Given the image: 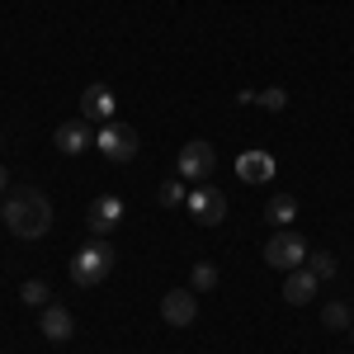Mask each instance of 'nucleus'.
I'll return each mask as SVG.
<instances>
[{
  "mask_svg": "<svg viewBox=\"0 0 354 354\" xmlns=\"http://www.w3.org/2000/svg\"><path fill=\"white\" fill-rule=\"evenodd\" d=\"M0 222H5L19 241H38V236H48V232H53V203H48V194H43V189L19 185V189L5 194Z\"/></svg>",
  "mask_w": 354,
  "mask_h": 354,
  "instance_id": "obj_1",
  "label": "nucleus"
},
{
  "mask_svg": "<svg viewBox=\"0 0 354 354\" xmlns=\"http://www.w3.org/2000/svg\"><path fill=\"white\" fill-rule=\"evenodd\" d=\"M113 265H118V250L100 236V241L81 245V250L71 255V279H76L81 288H95V283H104V279L113 274Z\"/></svg>",
  "mask_w": 354,
  "mask_h": 354,
  "instance_id": "obj_2",
  "label": "nucleus"
},
{
  "mask_svg": "<svg viewBox=\"0 0 354 354\" xmlns=\"http://www.w3.org/2000/svg\"><path fill=\"white\" fill-rule=\"evenodd\" d=\"M302 260H307V241H302L298 232H288V227H283V232H274L270 241H265V265H270V270H302Z\"/></svg>",
  "mask_w": 354,
  "mask_h": 354,
  "instance_id": "obj_3",
  "label": "nucleus"
},
{
  "mask_svg": "<svg viewBox=\"0 0 354 354\" xmlns=\"http://www.w3.org/2000/svg\"><path fill=\"white\" fill-rule=\"evenodd\" d=\"M213 170H218V151H213V142L194 137V142L180 147V180H185V185H203Z\"/></svg>",
  "mask_w": 354,
  "mask_h": 354,
  "instance_id": "obj_4",
  "label": "nucleus"
},
{
  "mask_svg": "<svg viewBox=\"0 0 354 354\" xmlns=\"http://www.w3.org/2000/svg\"><path fill=\"white\" fill-rule=\"evenodd\" d=\"M95 147H100L104 161L123 165V161H133V156H137V133H133V128H123V123L113 118V123H104V128L95 133Z\"/></svg>",
  "mask_w": 354,
  "mask_h": 354,
  "instance_id": "obj_5",
  "label": "nucleus"
},
{
  "mask_svg": "<svg viewBox=\"0 0 354 354\" xmlns=\"http://www.w3.org/2000/svg\"><path fill=\"white\" fill-rule=\"evenodd\" d=\"M185 203H189V213L203 222V227H218V222L227 218V194L213 189V185H194Z\"/></svg>",
  "mask_w": 354,
  "mask_h": 354,
  "instance_id": "obj_6",
  "label": "nucleus"
},
{
  "mask_svg": "<svg viewBox=\"0 0 354 354\" xmlns=\"http://www.w3.org/2000/svg\"><path fill=\"white\" fill-rule=\"evenodd\" d=\"M161 317H165V326H194V317H198V293H194V288H170L161 298Z\"/></svg>",
  "mask_w": 354,
  "mask_h": 354,
  "instance_id": "obj_7",
  "label": "nucleus"
},
{
  "mask_svg": "<svg viewBox=\"0 0 354 354\" xmlns=\"http://www.w3.org/2000/svg\"><path fill=\"white\" fill-rule=\"evenodd\" d=\"M81 113H85V123H113V113H118V100H113V90L109 85H85V95H81Z\"/></svg>",
  "mask_w": 354,
  "mask_h": 354,
  "instance_id": "obj_8",
  "label": "nucleus"
},
{
  "mask_svg": "<svg viewBox=\"0 0 354 354\" xmlns=\"http://www.w3.org/2000/svg\"><path fill=\"white\" fill-rule=\"evenodd\" d=\"M90 232H95V236H109L113 227H118V222H123V198H118V194H100V198H95V203H90Z\"/></svg>",
  "mask_w": 354,
  "mask_h": 354,
  "instance_id": "obj_9",
  "label": "nucleus"
},
{
  "mask_svg": "<svg viewBox=\"0 0 354 354\" xmlns=\"http://www.w3.org/2000/svg\"><path fill=\"white\" fill-rule=\"evenodd\" d=\"M53 142H57V151H62V156H81L85 147H95V137H90V123H85V118L62 123V128L53 133Z\"/></svg>",
  "mask_w": 354,
  "mask_h": 354,
  "instance_id": "obj_10",
  "label": "nucleus"
},
{
  "mask_svg": "<svg viewBox=\"0 0 354 354\" xmlns=\"http://www.w3.org/2000/svg\"><path fill=\"white\" fill-rule=\"evenodd\" d=\"M274 170L279 165H274L270 151H241L236 156V175H241L245 185H265V180H274Z\"/></svg>",
  "mask_w": 354,
  "mask_h": 354,
  "instance_id": "obj_11",
  "label": "nucleus"
},
{
  "mask_svg": "<svg viewBox=\"0 0 354 354\" xmlns=\"http://www.w3.org/2000/svg\"><path fill=\"white\" fill-rule=\"evenodd\" d=\"M43 335L57 340V345H62V340H71V335H76V317H71L62 302H48V307H43Z\"/></svg>",
  "mask_w": 354,
  "mask_h": 354,
  "instance_id": "obj_12",
  "label": "nucleus"
},
{
  "mask_svg": "<svg viewBox=\"0 0 354 354\" xmlns=\"http://www.w3.org/2000/svg\"><path fill=\"white\" fill-rule=\"evenodd\" d=\"M317 274L312 270H288V279H283V302H293V307H302V302L317 298Z\"/></svg>",
  "mask_w": 354,
  "mask_h": 354,
  "instance_id": "obj_13",
  "label": "nucleus"
},
{
  "mask_svg": "<svg viewBox=\"0 0 354 354\" xmlns=\"http://www.w3.org/2000/svg\"><path fill=\"white\" fill-rule=\"evenodd\" d=\"M293 218H298V198L293 194H274L270 203H265V222H270L274 232H283Z\"/></svg>",
  "mask_w": 354,
  "mask_h": 354,
  "instance_id": "obj_14",
  "label": "nucleus"
},
{
  "mask_svg": "<svg viewBox=\"0 0 354 354\" xmlns=\"http://www.w3.org/2000/svg\"><path fill=\"white\" fill-rule=\"evenodd\" d=\"M19 298H24L28 307H48V302H53V288H48L43 279H28L24 288H19Z\"/></svg>",
  "mask_w": 354,
  "mask_h": 354,
  "instance_id": "obj_15",
  "label": "nucleus"
},
{
  "mask_svg": "<svg viewBox=\"0 0 354 354\" xmlns=\"http://www.w3.org/2000/svg\"><path fill=\"white\" fill-rule=\"evenodd\" d=\"M322 322H326L330 330H350V307H345V302H326V307H322Z\"/></svg>",
  "mask_w": 354,
  "mask_h": 354,
  "instance_id": "obj_16",
  "label": "nucleus"
},
{
  "mask_svg": "<svg viewBox=\"0 0 354 354\" xmlns=\"http://www.w3.org/2000/svg\"><path fill=\"white\" fill-rule=\"evenodd\" d=\"M218 288V265H194V293H213Z\"/></svg>",
  "mask_w": 354,
  "mask_h": 354,
  "instance_id": "obj_17",
  "label": "nucleus"
},
{
  "mask_svg": "<svg viewBox=\"0 0 354 354\" xmlns=\"http://www.w3.org/2000/svg\"><path fill=\"white\" fill-rule=\"evenodd\" d=\"M307 270L317 274V279H335V270H340V265H335V255H326V250H317V255H312V265H307Z\"/></svg>",
  "mask_w": 354,
  "mask_h": 354,
  "instance_id": "obj_18",
  "label": "nucleus"
},
{
  "mask_svg": "<svg viewBox=\"0 0 354 354\" xmlns=\"http://www.w3.org/2000/svg\"><path fill=\"white\" fill-rule=\"evenodd\" d=\"M255 104H260V109H270V113H279L283 104H288V95H283V90H260V95H255Z\"/></svg>",
  "mask_w": 354,
  "mask_h": 354,
  "instance_id": "obj_19",
  "label": "nucleus"
},
{
  "mask_svg": "<svg viewBox=\"0 0 354 354\" xmlns=\"http://www.w3.org/2000/svg\"><path fill=\"white\" fill-rule=\"evenodd\" d=\"M185 198H189V189H185V185H165V189H161V203H165V208H175V203H185Z\"/></svg>",
  "mask_w": 354,
  "mask_h": 354,
  "instance_id": "obj_20",
  "label": "nucleus"
},
{
  "mask_svg": "<svg viewBox=\"0 0 354 354\" xmlns=\"http://www.w3.org/2000/svg\"><path fill=\"white\" fill-rule=\"evenodd\" d=\"M10 189V170H5V165H0V194Z\"/></svg>",
  "mask_w": 354,
  "mask_h": 354,
  "instance_id": "obj_21",
  "label": "nucleus"
},
{
  "mask_svg": "<svg viewBox=\"0 0 354 354\" xmlns=\"http://www.w3.org/2000/svg\"><path fill=\"white\" fill-rule=\"evenodd\" d=\"M350 335H354V322H350Z\"/></svg>",
  "mask_w": 354,
  "mask_h": 354,
  "instance_id": "obj_22",
  "label": "nucleus"
}]
</instances>
